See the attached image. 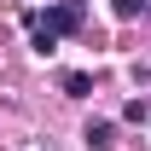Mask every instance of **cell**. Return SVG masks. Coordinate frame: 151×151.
Listing matches in <instances>:
<instances>
[{"label": "cell", "instance_id": "6da1fadb", "mask_svg": "<svg viewBox=\"0 0 151 151\" xmlns=\"http://www.w3.org/2000/svg\"><path fill=\"white\" fill-rule=\"evenodd\" d=\"M41 23H47L52 35H70V29H81V0H58V6H52Z\"/></svg>", "mask_w": 151, "mask_h": 151}, {"label": "cell", "instance_id": "7a4b0ae2", "mask_svg": "<svg viewBox=\"0 0 151 151\" xmlns=\"http://www.w3.org/2000/svg\"><path fill=\"white\" fill-rule=\"evenodd\" d=\"M58 87H64V93H70V99H81V93H87V87H93V81H87V76H81V70H64V76H58Z\"/></svg>", "mask_w": 151, "mask_h": 151}, {"label": "cell", "instance_id": "3957f363", "mask_svg": "<svg viewBox=\"0 0 151 151\" xmlns=\"http://www.w3.org/2000/svg\"><path fill=\"white\" fill-rule=\"evenodd\" d=\"M87 145H93V151L111 145V122H87Z\"/></svg>", "mask_w": 151, "mask_h": 151}, {"label": "cell", "instance_id": "277c9868", "mask_svg": "<svg viewBox=\"0 0 151 151\" xmlns=\"http://www.w3.org/2000/svg\"><path fill=\"white\" fill-rule=\"evenodd\" d=\"M145 12V0H116V18H139Z\"/></svg>", "mask_w": 151, "mask_h": 151}]
</instances>
